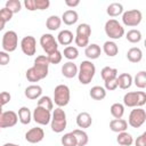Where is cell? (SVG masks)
Wrapping results in <instances>:
<instances>
[{
  "instance_id": "cell-26",
  "label": "cell",
  "mask_w": 146,
  "mask_h": 146,
  "mask_svg": "<svg viewBox=\"0 0 146 146\" xmlns=\"http://www.w3.org/2000/svg\"><path fill=\"white\" fill-rule=\"evenodd\" d=\"M117 75H119L117 70L114 68V67L105 66V67H103V70L100 71V76H102V79L104 80V82H105V81L113 80V79H116Z\"/></svg>"
},
{
  "instance_id": "cell-29",
  "label": "cell",
  "mask_w": 146,
  "mask_h": 146,
  "mask_svg": "<svg viewBox=\"0 0 146 146\" xmlns=\"http://www.w3.org/2000/svg\"><path fill=\"white\" fill-rule=\"evenodd\" d=\"M89 95L95 100H102L106 97V90H105V88H103L100 86H95L90 89Z\"/></svg>"
},
{
  "instance_id": "cell-36",
  "label": "cell",
  "mask_w": 146,
  "mask_h": 146,
  "mask_svg": "<svg viewBox=\"0 0 146 146\" xmlns=\"http://www.w3.org/2000/svg\"><path fill=\"white\" fill-rule=\"evenodd\" d=\"M125 38L129 42L131 43H137L141 40V32L139 30H136V29H132V30H129L128 33L125 34Z\"/></svg>"
},
{
  "instance_id": "cell-13",
  "label": "cell",
  "mask_w": 146,
  "mask_h": 146,
  "mask_svg": "<svg viewBox=\"0 0 146 146\" xmlns=\"http://www.w3.org/2000/svg\"><path fill=\"white\" fill-rule=\"evenodd\" d=\"M18 121V115L14 111H6L0 114V129L14 127Z\"/></svg>"
},
{
  "instance_id": "cell-51",
  "label": "cell",
  "mask_w": 146,
  "mask_h": 146,
  "mask_svg": "<svg viewBox=\"0 0 146 146\" xmlns=\"http://www.w3.org/2000/svg\"><path fill=\"white\" fill-rule=\"evenodd\" d=\"M2 113V106H0V114Z\"/></svg>"
},
{
  "instance_id": "cell-45",
  "label": "cell",
  "mask_w": 146,
  "mask_h": 146,
  "mask_svg": "<svg viewBox=\"0 0 146 146\" xmlns=\"http://www.w3.org/2000/svg\"><path fill=\"white\" fill-rule=\"evenodd\" d=\"M117 88V83H116V79L110 80V81H105V90H110L113 91Z\"/></svg>"
},
{
  "instance_id": "cell-19",
  "label": "cell",
  "mask_w": 146,
  "mask_h": 146,
  "mask_svg": "<svg viewBox=\"0 0 146 146\" xmlns=\"http://www.w3.org/2000/svg\"><path fill=\"white\" fill-rule=\"evenodd\" d=\"M110 129L113 131V132H123V131H127L128 129V122L123 119H114L110 122Z\"/></svg>"
},
{
  "instance_id": "cell-21",
  "label": "cell",
  "mask_w": 146,
  "mask_h": 146,
  "mask_svg": "<svg viewBox=\"0 0 146 146\" xmlns=\"http://www.w3.org/2000/svg\"><path fill=\"white\" fill-rule=\"evenodd\" d=\"M73 40H74L73 33L70 30H63L57 35V42L62 46H68L72 43Z\"/></svg>"
},
{
  "instance_id": "cell-30",
  "label": "cell",
  "mask_w": 146,
  "mask_h": 146,
  "mask_svg": "<svg viewBox=\"0 0 146 146\" xmlns=\"http://www.w3.org/2000/svg\"><path fill=\"white\" fill-rule=\"evenodd\" d=\"M106 13L111 17H116V16L123 14V6L121 3H119V2H113V3L107 6Z\"/></svg>"
},
{
  "instance_id": "cell-28",
  "label": "cell",
  "mask_w": 146,
  "mask_h": 146,
  "mask_svg": "<svg viewBox=\"0 0 146 146\" xmlns=\"http://www.w3.org/2000/svg\"><path fill=\"white\" fill-rule=\"evenodd\" d=\"M60 24H62V19L57 15H51L46 21V26H47V29L49 31H56V30H58L60 27Z\"/></svg>"
},
{
  "instance_id": "cell-17",
  "label": "cell",
  "mask_w": 146,
  "mask_h": 146,
  "mask_svg": "<svg viewBox=\"0 0 146 146\" xmlns=\"http://www.w3.org/2000/svg\"><path fill=\"white\" fill-rule=\"evenodd\" d=\"M91 123H92V119L88 112H81L76 115V124L79 128H82V129L89 128Z\"/></svg>"
},
{
  "instance_id": "cell-4",
  "label": "cell",
  "mask_w": 146,
  "mask_h": 146,
  "mask_svg": "<svg viewBox=\"0 0 146 146\" xmlns=\"http://www.w3.org/2000/svg\"><path fill=\"white\" fill-rule=\"evenodd\" d=\"M71 94H70V88L66 84H58L55 87L54 90V100L55 104L58 107H64L70 103Z\"/></svg>"
},
{
  "instance_id": "cell-7",
  "label": "cell",
  "mask_w": 146,
  "mask_h": 146,
  "mask_svg": "<svg viewBox=\"0 0 146 146\" xmlns=\"http://www.w3.org/2000/svg\"><path fill=\"white\" fill-rule=\"evenodd\" d=\"M18 46V36L15 31H7L2 36V49L6 52H13Z\"/></svg>"
},
{
  "instance_id": "cell-48",
  "label": "cell",
  "mask_w": 146,
  "mask_h": 146,
  "mask_svg": "<svg viewBox=\"0 0 146 146\" xmlns=\"http://www.w3.org/2000/svg\"><path fill=\"white\" fill-rule=\"evenodd\" d=\"M65 5L71 8H74L80 5V0H65Z\"/></svg>"
},
{
  "instance_id": "cell-41",
  "label": "cell",
  "mask_w": 146,
  "mask_h": 146,
  "mask_svg": "<svg viewBox=\"0 0 146 146\" xmlns=\"http://www.w3.org/2000/svg\"><path fill=\"white\" fill-rule=\"evenodd\" d=\"M13 13L8 9V8H6V7H3L2 9H0V19H2L3 22H9L11 18H13Z\"/></svg>"
},
{
  "instance_id": "cell-15",
  "label": "cell",
  "mask_w": 146,
  "mask_h": 146,
  "mask_svg": "<svg viewBox=\"0 0 146 146\" xmlns=\"http://www.w3.org/2000/svg\"><path fill=\"white\" fill-rule=\"evenodd\" d=\"M62 74L67 79H72L78 75V66L73 62L64 63L62 66Z\"/></svg>"
},
{
  "instance_id": "cell-34",
  "label": "cell",
  "mask_w": 146,
  "mask_h": 146,
  "mask_svg": "<svg viewBox=\"0 0 146 146\" xmlns=\"http://www.w3.org/2000/svg\"><path fill=\"white\" fill-rule=\"evenodd\" d=\"M62 55H64L65 58H67L70 62L78 58L79 56V50L76 47H73V46H67L64 48V51L62 52Z\"/></svg>"
},
{
  "instance_id": "cell-1",
  "label": "cell",
  "mask_w": 146,
  "mask_h": 146,
  "mask_svg": "<svg viewBox=\"0 0 146 146\" xmlns=\"http://www.w3.org/2000/svg\"><path fill=\"white\" fill-rule=\"evenodd\" d=\"M96 73V67L91 63V60H83L81 62L78 68V79L79 82L82 84H89L94 79Z\"/></svg>"
},
{
  "instance_id": "cell-37",
  "label": "cell",
  "mask_w": 146,
  "mask_h": 146,
  "mask_svg": "<svg viewBox=\"0 0 146 146\" xmlns=\"http://www.w3.org/2000/svg\"><path fill=\"white\" fill-rule=\"evenodd\" d=\"M36 106H40V107H43L48 111H51L54 108V102L51 100V98L49 96H41L38 100V104Z\"/></svg>"
},
{
  "instance_id": "cell-42",
  "label": "cell",
  "mask_w": 146,
  "mask_h": 146,
  "mask_svg": "<svg viewBox=\"0 0 146 146\" xmlns=\"http://www.w3.org/2000/svg\"><path fill=\"white\" fill-rule=\"evenodd\" d=\"M35 10H44L50 6L49 0H34Z\"/></svg>"
},
{
  "instance_id": "cell-47",
  "label": "cell",
  "mask_w": 146,
  "mask_h": 146,
  "mask_svg": "<svg viewBox=\"0 0 146 146\" xmlns=\"http://www.w3.org/2000/svg\"><path fill=\"white\" fill-rule=\"evenodd\" d=\"M24 6H25L26 9L30 10V11H34V10H35L34 0H25V1H24Z\"/></svg>"
},
{
  "instance_id": "cell-24",
  "label": "cell",
  "mask_w": 146,
  "mask_h": 146,
  "mask_svg": "<svg viewBox=\"0 0 146 146\" xmlns=\"http://www.w3.org/2000/svg\"><path fill=\"white\" fill-rule=\"evenodd\" d=\"M103 50L104 52L108 56V57H114L117 55L119 52V47L117 44L112 41V40H108V41H105L104 44H103Z\"/></svg>"
},
{
  "instance_id": "cell-46",
  "label": "cell",
  "mask_w": 146,
  "mask_h": 146,
  "mask_svg": "<svg viewBox=\"0 0 146 146\" xmlns=\"http://www.w3.org/2000/svg\"><path fill=\"white\" fill-rule=\"evenodd\" d=\"M135 145L136 146H146V132H144L139 137H137Z\"/></svg>"
},
{
  "instance_id": "cell-32",
  "label": "cell",
  "mask_w": 146,
  "mask_h": 146,
  "mask_svg": "<svg viewBox=\"0 0 146 146\" xmlns=\"http://www.w3.org/2000/svg\"><path fill=\"white\" fill-rule=\"evenodd\" d=\"M91 35V26L87 23H81L76 27V36L89 39Z\"/></svg>"
},
{
  "instance_id": "cell-40",
  "label": "cell",
  "mask_w": 146,
  "mask_h": 146,
  "mask_svg": "<svg viewBox=\"0 0 146 146\" xmlns=\"http://www.w3.org/2000/svg\"><path fill=\"white\" fill-rule=\"evenodd\" d=\"M48 57V60H49V64H58L62 62V58H63V55L59 50H56L55 52L50 54V55H47Z\"/></svg>"
},
{
  "instance_id": "cell-16",
  "label": "cell",
  "mask_w": 146,
  "mask_h": 146,
  "mask_svg": "<svg viewBox=\"0 0 146 146\" xmlns=\"http://www.w3.org/2000/svg\"><path fill=\"white\" fill-rule=\"evenodd\" d=\"M25 97L31 99V100H34V99H38L41 97V94H42V88L38 84H31L29 87H26L25 91Z\"/></svg>"
},
{
  "instance_id": "cell-50",
  "label": "cell",
  "mask_w": 146,
  "mask_h": 146,
  "mask_svg": "<svg viewBox=\"0 0 146 146\" xmlns=\"http://www.w3.org/2000/svg\"><path fill=\"white\" fill-rule=\"evenodd\" d=\"M2 146H19V145H16V144H13V143H6L5 145Z\"/></svg>"
},
{
  "instance_id": "cell-27",
  "label": "cell",
  "mask_w": 146,
  "mask_h": 146,
  "mask_svg": "<svg viewBox=\"0 0 146 146\" xmlns=\"http://www.w3.org/2000/svg\"><path fill=\"white\" fill-rule=\"evenodd\" d=\"M31 119H32V113H31L30 108L26 106H22L18 110V120L21 121V123L29 124L31 122Z\"/></svg>"
},
{
  "instance_id": "cell-14",
  "label": "cell",
  "mask_w": 146,
  "mask_h": 146,
  "mask_svg": "<svg viewBox=\"0 0 146 146\" xmlns=\"http://www.w3.org/2000/svg\"><path fill=\"white\" fill-rule=\"evenodd\" d=\"M43 138H44V131H43L42 128H39V127L32 128V129H30V130L25 133V139H26V141H29V143H31V144L40 143Z\"/></svg>"
},
{
  "instance_id": "cell-23",
  "label": "cell",
  "mask_w": 146,
  "mask_h": 146,
  "mask_svg": "<svg viewBox=\"0 0 146 146\" xmlns=\"http://www.w3.org/2000/svg\"><path fill=\"white\" fill-rule=\"evenodd\" d=\"M127 58L131 63H139L143 59V51L138 47H132L127 52Z\"/></svg>"
},
{
  "instance_id": "cell-12",
  "label": "cell",
  "mask_w": 146,
  "mask_h": 146,
  "mask_svg": "<svg viewBox=\"0 0 146 146\" xmlns=\"http://www.w3.org/2000/svg\"><path fill=\"white\" fill-rule=\"evenodd\" d=\"M22 51L27 56H33L36 51V40L32 35H26L21 41Z\"/></svg>"
},
{
  "instance_id": "cell-25",
  "label": "cell",
  "mask_w": 146,
  "mask_h": 146,
  "mask_svg": "<svg viewBox=\"0 0 146 146\" xmlns=\"http://www.w3.org/2000/svg\"><path fill=\"white\" fill-rule=\"evenodd\" d=\"M72 133L74 135L75 139H76V146H86L89 141V137L87 135L86 131H83L82 129H75L72 131Z\"/></svg>"
},
{
  "instance_id": "cell-11",
  "label": "cell",
  "mask_w": 146,
  "mask_h": 146,
  "mask_svg": "<svg viewBox=\"0 0 146 146\" xmlns=\"http://www.w3.org/2000/svg\"><path fill=\"white\" fill-rule=\"evenodd\" d=\"M32 119L34 120V122H36L40 125H47L51 120V113L50 111L43 107L36 106L32 113Z\"/></svg>"
},
{
  "instance_id": "cell-44",
  "label": "cell",
  "mask_w": 146,
  "mask_h": 146,
  "mask_svg": "<svg viewBox=\"0 0 146 146\" xmlns=\"http://www.w3.org/2000/svg\"><path fill=\"white\" fill-rule=\"evenodd\" d=\"M9 62H10V56H9V54L6 52V51H0V65L5 66V65L9 64Z\"/></svg>"
},
{
  "instance_id": "cell-20",
  "label": "cell",
  "mask_w": 146,
  "mask_h": 146,
  "mask_svg": "<svg viewBox=\"0 0 146 146\" xmlns=\"http://www.w3.org/2000/svg\"><path fill=\"white\" fill-rule=\"evenodd\" d=\"M60 19H62V22H64V24H66V25H73V24H75V23L78 22L79 15H78V13H76L75 10L68 9V10H66V11L63 13Z\"/></svg>"
},
{
  "instance_id": "cell-22",
  "label": "cell",
  "mask_w": 146,
  "mask_h": 146,
  "mask_svg": "<svg viewBox=\"0 0 146 146\" xmlns=\"http://www.w3.org/2000/svg\"><path fill=\"white\" fill-rule=\"evenodd\" d=\"M100 52H102V49L98 44L96 43H91V44H88L84 49V55L89 58V59H97L99 56H100Z\"/></svg>"
},
{
  "instance_id": "cell-18",
  "label": "cell",
  "mask_w": 146,
  "mask_h": 146,
  "mask_svg": "<svg viewBox=\"0 0 146 146\" xmlns=\"http://www.w3.org/2000/svg\"><path fill=\"white\" fill-rule=\"evenodd\" d=\"M116 83H117V87L125 90V89H129L132 84V76L131 74L129 73H122L120 75L116 76Z\"/></svg>"
},
{
  "instance_id": "cell-49",
  "label": "cell",
  "mask_w": 146,
  "mask_h": 146,
  "mask_svg": "<svg viewBox=\"0 0 146 146\" xmlns=\"http://www.w3.org/2000/svg\"><path fill=\"white\" fill-rule=\"evenodd\" d=\"M5 25H6V22H3L2 19H0V31H2L5 29Z\"/></svg>"
},
{
  "instance_id": "cell-33",
  "label": "cell",
  "mask_w": 146,
  "mask_h": 146,
  "mask_svg": "<svg viewBox=\"0 0 146 146\" xmlns=\"http://www.w3.org/2000/svg\"><path fill=\"white\" fill-rule=\"evenodd\" d=\"M110 111L114 119H122V116L124 114V106L121 103H114L111 106Z\"/></svg>"
},
{
  "instance_id": "cell-9",
  "label": "cell",
  "mask_w": 146,
  "mask_h": 146,
  "mask_svg": "<svg viewBox=\"0 0 146 146\" xmlns=\"http://www.w3.org/2000/svg\"><path fill=\"white\" fill-rule=\"evenodd\" d=\"M146 121V112L141 107H136L129 114L128 123L132 128H140Z\"/></svg>"
},
{
  "instance_id": "cell-6",
  "label": "cell",
  "mask_w": 146,
  "mask_h": 146,
  "mask_svg": "<svg viewBox=\"0 0 146 146\" xmlns=\"http://www.w3.org/2000/svg\"><path fill=\"white\" fill-rule=\"evenodd\" d=\"M48 68H49V60L47 56L40 55L34 59V65L32 66V70L38 75L39 80H42L48 75Z\"/></svg>"
},
{
  "instance_id": "cell-3",
  "label": "cell",
  "mask_w": 146,
  "mask_h": 146,
  "mask_svg": "<svg viewBox=\"0 0 146 146\" xmlns=\"http://www.w3.org/2000/svg\"><path fill=\"white\" fill-rule=\"evenodd\" d=\"M123 104L128 107H141L146 104V94L144 91H131L123 96Z\"/></svg>"
},
{
  "instance_id": "cell-8",
  "label": "cell",
  "mask_w": 146,
  "mask_h": 146,
  "mask_svg": "<svg viewBox=\"0 0 146 146\" xmlns=\"http://www.w3.org/2000/svg\"><path fill=\"white\" fill-rule=\"evenodd\" d=\"M143 19V14L138 9H131L127 10L122 14V23L125 26H137L140 24Z\"/></svg>"
},
{
  "instance_id": "cell-10",
  "label": "cell",
  "mask_w": 146,
  "mask_h": 146,
  "mask_svg": "<svg viewBox=\"0 0 146 146\" xmlns=\"http://www.w3.org/2000/svg\"><path fill=\"white\" fill-rule=\"evenodd\" d=\"M40 44L47 55H50V54L55 52L56 50H58V42L56 41L55 36L50 33H44L41 35Z\"/></svg>"
},
{
  "instance_id": "cell-5",
  "label": "cell",
  "mask_w": 146,
  "mask_h": 146,
  "mask_svg": "<svg viewBox=\"0 0 146 146\" xmlns=\"http://www.w3.org/2000/svg\"><path fill=\"white\" fill-rule=\"evenodd\" d=\"M105 33L110 39L117 40L121 39L124 35V29L123 26L119 23V21L111 18L105 23Z\"/></svg>"
},
{
  "instance_id": "cell-2",
  "label": "cell",
  "mask_w": 146,
  "mask_h": 146,
  "mask_svg": "<svg viewBox=\"0 0 146 146\" xmlns=\"http://www.w3.org/2000/svg\"><path fill=\"white\" fill-rule=\"evenodd\" d=\"M67 121H66V113L62 107H57L54 110L51 114V120H50V125L51 130L54 132H63L64 129L66 128Z\"/></svg>"
},
{
  "instance_id": "cell-38",
  "label": "cell",
  "mask_w": 146,
  "mask_h": 146,
  "mask_svg": "<svg viewBox=\"0 0 146 146\" xmlns=\"http://www.w3.org/2000/svg\"><path fill=\"white\" fill-rule=\"evenodd\" d=\"M60 143H62L63 146H76V139H75V137L72 132L65 133L60 138Z\"/></svg>"
},
{
  "instance_id": "cell-31",
  "label": "cell",
  "mask_w": 146,
  "mask_h": 146,
  "mask_svg": "<svg viewBox=\"0 0 146 146\" xmlns=\"http://www.w3.org/2000/svg\"><path fill=\"white\" fill-rule=\"evenodd\" d=\"M116 141L119 145L121 146H131L132 143H133V138L132 136L127 132V131H123V132H120L116 137Z\"/></svg>"
},
{
  "instance_id": "cell-35",
  "label": "cell",
  "mask_w": 146,
  "mask_h": 146,
  "mask_svg": "<svg viewBox=\"0 0 146 146\" xmlns=\"http://www.w3.org/2000/svg\"><path fill=\"white\" fill-rule=\"evenodd\" d=\"M132 82L136 84V87L144 89L146 88V72L145 71H140L136 74V76L132 79Z\"/></svg>"
},
{
  "instance_id": "cell-39",
  "label": "cell",
  "mask_w": 146,
  "mask_h": 146,
  "mask_svg": "<svg viewBox=\"0 0 146 146\" xmlns=\"http://www.w3.org/2000/svg\"><path fill=\"white\" fill-rule=\"evenodd\" d=\"M6 8H8L13 14H16V13H19L21 11V8H22V3L19 0H8L6 2Z\"/></svg>"
},
{
  "instance_id": "cell-43",
  "label": "cell",
  "mask_w": 146,
  "mask_h": 146,
  "mask_svg": "<svg viewBox=\"0 0 146 146\" xmlns=\"http://www.w3.org/2000/svg\"><path fill=\"white\" fill-rule=\"evenodd\" d=\"M10 98H11V96H10L9 92H7V91L0 92V106H3L6 104H8Z\"/></svg>"
}]
</instances>
